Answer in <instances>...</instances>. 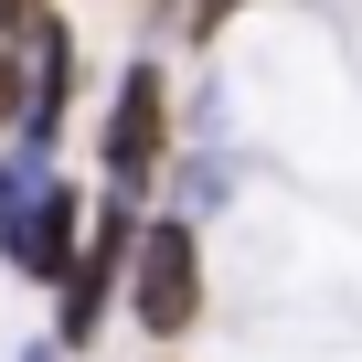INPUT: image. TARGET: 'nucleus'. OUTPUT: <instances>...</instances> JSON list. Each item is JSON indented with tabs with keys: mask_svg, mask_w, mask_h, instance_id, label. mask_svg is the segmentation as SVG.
Segmentation results:
<instances>
[{
	"mask_svg": "<svg viewBox=\"0 0 362 362\" xmlns=\"http://www.w3.org/2000/svg\"><path fill=\"white\" fill-rule=\"evenodd\" d=\"M0 235H11L22 277H64L75 267V192L43 170H0Z\"/></svg>",
	"mask_w": 362,
	"mask_h": 362,
	"instance_id": "obj_1",
	"label": "nucleus"
},
{
	"mask_svg": "<svg viewBox=\"0 0 362 362\" xmlns=\"http://www.w3.org/2000/svg\"><path fill=\"white\" fill-rule=\"evenodd\" d=\"M203 309V267H192V224H149L139 235V330L181 341Z\"/></svg>",
	"mask_w": 362,
	"mask_h": 362,
	"instance_id": "obj_2",
	"label": "nucleus"
},
{
	"mask_svg": "<svg viewBox=\"0 0 362 362\" xmlns=\"http://www.w3.org/2000/svg\"><path fill=\"white\" fill-rule=\"evenodd\" d=\"M128 256H139V224H128V192H117V203H107V224H96V245L64 267V288H75V298H64V330H75V341L96 330V309H107V288H117V267H128Z\"/></svg>",
	"mask_w": 362,
	"mask_h": 362,
	"instance_id": "obj_3",
	"label": "nucleus"
},
{
	"mask_svg": "<svg viewBox=\"0 0 362 362\" xmlns=\"http://www.w3.org/2000/svg\"><path fill=\"white\" fill-rule=\"evenodd\" d=\"M149 160H160V75H149V64H128L117 117H107V170H117V192H139Z\"/></svg>",
	"mask_w": 362,
	"mask_h": 362,
	"instance_id": "obj_4",
	"label": "nucleus"
},
{
	"mask_svg": "<svg viewBox=\"0 0 362 362\" xmlns=\"http://www.w3.org/2000/svg\"><path fill=\"white\" fill-rule=\"evenodd\" d=\"M43 22V0H0V33H33Z\"/></svg>",
	"mask_w": 362,
	"mask_h": 362,
	"instance_id": "obj_5",
	"label": "nucleus"
},
{
	"mask_svg": "<svg viewBox=\"0 0 362 362\" xmlns=\"http://www.w3.org/2000/svg\"><path fill=\"white\" fill-rule=\"evenodd\" d=\"M11 107H22V64H0V128H11Z\"/></svg>",
	"mask_w": 362,
	"mask_h": 362,
	"instance_id": "obj_6",
	"label": "nucleus"
},
{
	"mask_svg": "<svg viewBox=\"0 0 362 362\" xmlns=\"http://www.w3.org/2000/svg\"><path fill=\"white\" fill-rule=\"evenodd\" d=\"M235 11H245V0H192V22H203V33H214V22H235Z\"/></svg>",
	"mask_w": 362,
	"mask_h": 362,
	"instance_id": "obj_7",
	"label": "nucleus"
}]
</instances>
